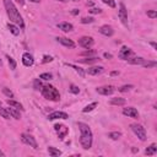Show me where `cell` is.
Returning a JSON list of instances; mask_svg holds the SVG:
<instances>
[{
  "label": "cell",
  "instance_id": "1",
  "mask_svg": "<svg viewBox=\"0 0 157 157\" xmlns=\"http://www.w3.org/2000/svg\"><path fill=\"white\" fill-rule=\"evenodd\" d=\"M4 5H5L6 14H7V16H9L10 21H12L14 23L17 25V26L23 28L25 27V22L22 20V16L20 15L19 10L16 9V6L14 5V3H12L11 0H4Z\"/></svg>",
  "mask_w": 157,
  "mask_h": 157
},
{
  "label": "cell",
  "instance_id": "2",
  "mask_svg": "<svg viewBox=\"0 0 157 157\" xmlns=\"http://www.w3.org/2000/svg\"><path fill=\"white\" fill-rule=\"evenodd\" d=\"M78 129H80V144L85 150H88L92 146V131H91L90 126L85 123H78L77 124Z\"/></svg>",
  "mask_w": 157,
  "mask_h": 157
},
{
  "label": "cell",
  "instance_id": "3",
  "mask_svg": "<svg viewBox=\"0 0 157 157\" xmlns=\"http://www.w3.org/2000/svg\"><path fill=\"white\" fill-rule=\"evenodd\" d=\"M41 91H42V94L47 100H51V101H59L60 100V93L54 86H52V85L42 86Z\"/></svg>",
  "mask_w": 157,
  "mask_h": 157
},
{
  "label": "cell",
  "instance_id": "4",
  "mask_svg": "<svg viewBox=\"0 0 157 157\" xmlns=\"http://www.w3.org/2000/svg\"><path fill=\"white\" fill-rule=\"evenodd\" d=\"M131 130L135 133V135H138V138L141 141H145L146 140V131L142 125H140V124H131Z\"/></svg>",
  "mask_w": 157,
  "mask_h": 157
},
{
  "label": "cell",
  "instance_id": "5",
  "mask_svg": "<svg viewBox=\"0 0 157 157\" xmlns=\"http://www.w3.org/2000/svg\"><path fill=\"white\" fill-rule=\"evenodd\" d=\"M21 141L23 144H26V145H30L31 147H33L35 150L38 148V144H37L33 136L30 135V134H21Z\"/></svg>",
  "mask_w": 157,
  "mask_h": 157
},
{
  "label": "cell",
  "instance_id": "6",
  "mask_svg": "<svg viewBox=\"0 0 157 157\" xmlns=\"http://www.w3.org/2000/svg\"><path fill=\"white\" fill-rule=\"evenodd\" d=\"M118 16H119V19H120V21H122V23L124 25V26H128V11H126L125 5H124L123 3L119 5Z\"/></svg>",
  "mask_w": 157,
  "mask_h": 157
},
{
  "label": "cell",
  "instance_id": "7",
  "mask_svg": "<svg viewBox=\"0 0 157 157\" xmlns=\"http://www.w3.org/2000/svg\"><path fill=\"white\" fill-rule=\"evenodd\" d=\"M54 129L57 131L58 136H59V139H64L65 136H67V134L69 133V129L65 125H61V124H57V125H54Z\"/></svg>",
  "mask_w": 157,
  "mask_h": 157
},
{
  "label": "cell",
  "instance_id": "8",
  "mask_svg": "<svg viewBox=\"0 0 157 157\" xmlns=\"http://www.w3.org/2000/svg\"><path fill=\"white\" fill-rule=\"evenodd\" d=\"M94 41L92 37H81L80 39H78V44L81 45L82 48H91L93 45Z\"/></svg>",
  "mask_w": 157,
  "mask_h": 157
},
{
  "label": "cell",
  "instance_id": "9",
  "mask_svg": "<svg viewBox=\"0 0 157 157\" xmlns=\"http://www.w3.org/2000/svg\"><path fill=\"white\" fill-rule=\"evenodd\" d=\"M123 114L126 115V117H130V118H135V119L139 118V112H138V109H136V108H134V107H128V108H124L123 109Z\"/></svg>",
  "mask_w": 157,
  "mask_h": 157
},
{
  "label": "cell",
  "instance_id": "10",
  "mask_svg": "<svg viewBox=\"0 0 157 157\" xmlns=\"http://www.w3.org/2000/svg\"><path fill=\"white\" fill-rule=\"evenodd\" d=\"M69 115L65 113V112H59V110H55L48 115V119L49 120H54V119H68Z\"/></svg>",
  "mask_w": 157,
  "mask_h": 157
},
{
  "label": "cell",
  "instance_id": "11",
  "mask_svg": "<svg viewBox=\"0 0 157 157\" xmlns=\"http://www.w3.org/2000/svg\"><path fill=\"white\" fill-rule=\"evenodd\" d=\"M97 92L103 96H108V94H112L114 92V87L113 86H102V87L97 88Z\"/></svg>",
  "mask_w": 157,
  "mask_h": 157
},
{
  "label": "cell",
  "instance_id": "12",
  "mask_svg": "<svg viewBox=\"0 0 157 157\" xmlns=\"http://www.w3.org/2000/svg\"><path fill=\"white\" fill-rule=\"evenodd\" d=\"M22 63H23L25 67H32L33 63H35V59L30 53H25V54L22 55Z\"/></svg>",
  "mask_w": 157,
  "mask_h": 157
},
{
  "label": "cell",
  "instance_id": "13",
  "mask_svg": "<svg viewBox=\"0 0 157 157\" xmlns=\"http://www.w3.org/2000/svg\"><path fill=\"white\" fill-rule=\"evenodd\" d=\"M57 41L59 43H61L63 45H65V47H69V48H74V47H75V43H74L71 39L65 38V37H57Z\"/></svg>",
  "mask_w": 157,
  "mask_h": 157
},
{
  "label": "cell",
  "instance_id": "14",
  "mask_svg": "<svg viewBox=\"0 0 157 157\" xmlns=\"http://www.w3.org/2000/svg\"><path fill=\"white\" fill-rule=\"evenodd\" d=\"M131 54H133V52H131L130 48L123 47V48L120 49V52H119L118 57L120 58V59H129V55H131Z\"/></svg>",
  "mask_w": 157,
  "mask_h": 157
},
{
  "label": "cell",
  "instance_id": "15",
  "mask_svg": "<svg viewBox=\"0 0 157 157\" xmlns=\"http://www.w3.org/2000/svg\"><path fill=\"white\" fill-rule=\"evenodd\" d=\"M100 32L103 35V36H107V37H110V36H113L114 33V31H113V28L108 26V25H104V26H102L100 28Z\"/></svg>",
  "mask_w": 157,
  "mask_h": 157
},
{
  "label": "cell",
  "instance_id": "16",
  "mask_svg": "<svg viewBox=\"0 0 157 157\" xmlns=\"http://www.w3.org/2000/svg\"><path fill=\"white\" fill-rule=\"evenodd\" d=\"M58 28L61 31H64V32H70V31L74 30V26L69 22H60V23H58Z\"/></svg>",
  "mask_w": 157,
  "mask_h": 157
},
{
  "label": "cell",
  "instance_id": "17",
  "mask_svg": "<svg viewBox=\"0 0 157 157\" xmlns=\"http://www.w3.org/2000/svg\"><path fill=\"white\" fill-rule=\"evenodd\" d=\"M88 75H98V74L103 73V67H91L87 69Z\"/></svg>",
  "mask_w": 157,
  "mask_h": 157
},
{
  "label": "cell",
  "instance_id": "18",
  "mask_svg": "<svg viewBox=\"0 0 157 157\" xmlns=\"http://www.w3.org/2000/svg\"><path fill=\"white\" fill-rule=\"evenodd\" d=\"M128 63L131 64V65H142L144 63H145V59L144 58H133V59H126Z\"/></svg>",
  "mask_w": 157,
  "mask_h": 157
},
{
  "label": "cell",
  "instance_id": "19",
  "mask_svg": "<svg viewBox=\"0 0 157 157\" xmlns=\"http://www.w3.org/2000/svg\"><path fill=\"white\" fill-rule=\"evenodd\" d=\"M157 152V146H156V144H152L151 146H148L146 150H145V154L147 156H152V155H155Z\"/></svg>",
  "mask_w": 157,
  "mask_h": 157
},
{
  "label": "cell",
  "instance_id": "20",
  "mask_svg": "<svg viewBox=\"0 0 157 157\" xmlns=\"http://www.w3.org/2000/svg\"><path fill=\"white\" fill-rule=\"evenodd\" d=\"M48 152H49V155L53 156V157L60 156V155H61V151L58 150V148H55V147H53V146H49V147H48Z\"/></svg>",
  "mask_w": 157,
  "mask_h": 157
},
{
  "label": "cell",
  "instance_id": "21",
  "mask_svg": "<svg viewBox=\"0 0 157 157\" xmlns=\"http://www.w3.org/2000/svg\"><path fill=\"white\" fill-rule=\"evenodd\" d=\"M7 28H9L10 32H11V33L14 35V36H19V35H20V28H19V27H16L15 25L9 23V25H7Z\"/></svg>",
  "mask_w": 157,
  "mask_h": 157
},
{
  "label": "cell",
  "instance_id": "22",
  "mask_svg": "<svg viewBox=\"0 0 157 157\" xmlns=\"http://www.w3.org/2000/svg\"><path fill=\"white\" fill-rule=\"evenodd\" d=\"M110 104L112 106H123V104H125V100H124V98H112Z\"/></svg>",
  "mask_w": 157,
  "mask_h": 157
},
{
  "label": "cell",
  "instance_id": "23",
  "mask_svg": "<svg viewBox=\"0 0 157 157\" xmlns=\"http://www.w3.org/2000/svg\"><path fill=\"white\" fill-rule=\"evenodd\" d=\"M7 110H9V113L12 118H15V119H20L21 118V115H20L19 113V110L16 109V108H7Z\"/></svg>",
  "mask_w": 157,
  "mask_h": 157
},
{
  "label": "cell",
  "instance_id": "24",
  "mask_svg": "<svg viewBox=\"0 0 157 157\" xmlns=\"http://www.w3.org/2000/svg\"><path fill=\"white\" fill-rule=\"evenodd\" d=\"M67 65H68V67H70V68H73V69L75 70V71H76L81 77H84V76H85V71H84V70H82L81 68H78V67H76V65H74V64H67Z\"/></svg>",
  "mask_w": 157,
  "mask_h": 157
},
{
  "label": "cell",
  "instance_id": "25",
  "mask_svg": "<svg viewBox=\"0 0 157 157\" xmlns=\"http://www.w3.org/2000/svg\"><path fill=\"white\" fill-rule=\"evenodd\" d=\"M7 104H9L10 107H14V108H16V109H23V107H22L21 103L16 102V101H12V100L7 101Z\"/></svg>",
  "mask_w": 157,
  "mask_h": 157
},
{
  "label": "cell",
  "instance_id": "26",
  "mask_svg": "<svg viewBox=\"0 0 157 157\" xmlns=\"http://www.w3.org/2000/svg\"><path fill=\"white\" fill-rule=\"evenodd\" d=\"M97 60H100V58H86V59H80V63H84V64H92V63H96Z\"/></svg>",
  "mask_w": 157,
  "mask_h": 157
},
{
  "label": "cell",
  "instance_id": "27",
  "mask_svg": "<svg viewBox=\"0 0 157 157\" xmlns=\"http://www.w3.org/2000/svg\"><path fill=\"white\" fill-rule=\"evenodd\" d=\"M96 107H97V102H93V103H91V104L86 106L85 108L82 109V112H84V113H88V112H91V110H93Z\"/></svg>",
  "mask_w": 157,
  "mask_h": 157
},
{
  "label": "cell",
  "instance_id": "28",
  "mask_svg": "<svg viewBox=\"0 0 157 157\" xmlns=\"http://www.w3.org/2000/svg\"><path fill=\"white\" fill-rule=\"evenodd\" d=\"M0 115H1L3 118H5V119H9L11 117L7 108H1V107H0Z\"/></svg>",
  "mask_w": 157,
  "mask_h": 157
},
{
  "label": "cell",
  "instance_id": "29",
  "mask_svg": "<svg viewBox=\"0 0 157 157\" xmlns=\"http://www.w3.org/2000/svg\"><path fill=\"white\" fill-rule=\"evenodd\" d=\"M120 136H122V133H119V131H112V133L108 134V138H110L112 140H118Z\"/></svg>",
  "mask_w": 157,
  "mask_h": 157
},
{
  "label": "cell",
  "instance_id": "30",
  "mask_svg": "<svg viewBox=\"0 0 157 157\" xmlns=\"http://www.w3.org/2000/svg\"><path fill=\"white\" fill-rule=\"evenodd\" d=\"M6 58H7V61H9L10 69H11V70H15V69H16V61H15L14 59H12L11 57H9V55H7Z\"/></svg>",
  "mask_w": 157,
  "mask_h": 157
},
{
  "label": "cell",
  "instance_id": "31",
  "mask_svg": "<svg viewBox=\"0 0 157 157\" xmlns=\"http://www.w3.org/2000/svg\"><path fill=\"white\" fill-rule=\"evenodd\" d=\"M52 77H53V75H52L51 73H44V74H41V76H39V78H42V80H45V81L51 80Z\"/></svg>",
  "mask_w": 157,
  "mask_h": 157
},
{
  "label": "cell",
  "instance_id": "32",
  "mask_svg": "<svg viewBox=\"0 0 157 157\" xmlns=\"http://www.w3.org/2000/svg\"><path fill=\"white\" fill-rule=\"evenodd\" d=\"M157 65L156 61H146L145 60V63L142 64V67H145V68H155Z\"/></svg>",
  "mask_w": 157,
  "mask_h": 157
},
{
  "label": "cell",
  "instance_id": "33",
  "mask_svg": "<svg viewBox=\"0 0 157 157\" xmlns=\"http://www.w3.org/2000/svg\"><path fill=\"white\" fill-rule=\"evenodd\" d=\"M69 91L71 93H74V94H77L78 92H80V88H78L77 86H75V85H71V86H70V88H69Z\"/></svg>",
  "mask_w": 157,
  "mask_h": 157
},
{
  "label": "cell",
  "instance_id": "34",
  "mask_svg": "<svg viewBox=\"0 0 157 157\" xmlns=\"http://www.w3.org/2000/svg\"><path fill=\"white\" fill-rule=\"evenodd\" d=\"M134 86L133 85H125V86H122L120 88H119V91H120V92H126V91H129V90H131L133 88Z\"/></svg>",
  "mask_w": 157,
  "mask_h": 157
},
{
  "label": "cell",
  "instance_id": "35",
  "mask_svg": "<svg viewBox=\"0 0 157 157\" xmlns=\"http://www.w3.org/2000/svg\"><path fill=\"white\" fill-rule=\"evenodd\" d=\"M3 92L5 93L7 97H11V98L14 97V93H12V91H10V90L7 88V87H4V88H3Z\"/></svg>",
  "mask_w": 157,
  "mask_h": 157
},
{
  "label": "cell",
  "instance_id": "36",
  "mask_svg": "<svg viewBox=\"0 0 157 157\" xmlns=\"http://www.w3.org/2000/svg\"><path fill=\"white\" fill-rule=\"evenodd\" d=\"M33 86H35L36 90H41V88H42V84H41V81L38 80V78H36V80H35Z\"/></svg>",
  "mask_w": 157,
  "mask_h": 157
},
{
  "label": "cell",
  "instance_id": "37",
  "mask_svg": "<svg viewBox=\"0 0 157 157\" xmlns=\"http://www.w3.org/2000/svg\"><path fill=\"white\" fill-rule=\"evenodd\" d=\"M104 4H107L108 6H110V7H115V1L114 0H102Z\"/></svg>",
  "mask_w": 157,
  "mask_h": 157
},
{
  "label": "cell",
  "instance_id": "38",
  "mask_svg": "<svg viewBox=\"0 0 157 157\" xmlns=\"http://www.w3.org/2000/svg\"><path fill=\"white\" fill-rule=\"evenodd\" d=\"M147 16L148 17H151V19H155L157 16V12L155 10H150V11H147Z\"/></svg>",
  "mask_w": 157,
  "mask_h": 157
},
{
  "label": "cell",
  "instance_id": "39",
  "mask_svg": "<svg viewBox=\"0 0 157 157\" xmlns=\"http://www.w3.org/2000/svg\"><path fill=\"white\" fill-rule=\"evenodd\" d=\"M81 22L82 23H92L93 22V19L92 17H84L81 20Z\"/></svg>",
  "mask_w": 157,
  "mask_h": 157
},
{
  "label": "cell",
  "instance_id": "40",
  "mask_svg": "<svg viewBox=\"0 0 157 157\" xmlns=\"http://www.w3.org/2000/svg\"><path fill=\"white\" fill-rule=\"evenodd\" d=\"M52 60H53V58H52L51 55H44V57H43V60H42V61H43V63L45 64V63H51Z\"/></svg>",
  "mask_w": 157,
  "mask_h": 157
},
{
  "label": "cell",
  "instance_id": "41",
  "mask_svg": "<svg viewBox=\"0 0 157 157\" xmlns=\"http://www.w3.org/2000/svg\"><path fill=\"white\" fill-rule=\"evenodd\" d=\"M94 54H96V52H94V51H86V52H82L81 53V55H84V57L85 55H88L90 57V55H94Z\"/></svg>",
  "mask_w": 157,
  "mask_h": 157
},
{
  "label": "cell",
  "instance_id": "42",
  "mask_svg": "<svg viewBox=\"0 0 157 157\" xmlns=\"http://www.w3.org/2000/svg\"><path fill=\"white\" fill-rule=\"evenodd\" d=\"M90 12H91V14H101L102 10L100 9V7H93V9L90 10Z\"/></svg>",
  "mask_w": 157,
  "mask_h": 157
},
{
  "label": "cell",
  "instance_id": "43",
  "mask_svg": "<svg viewBox=\"0 0 157 157\" xmlns=\"http://www.w3.org/2000/svg\"><path fill=\"white\" fill-rule=\"evenodd\" d=\"M104 58H107V59H110V58H112V54H109V53H104Z\"/></svg>",
  "mask_w": 157,
  "mask_h": 157
},
{
  "label": "cell",
  "instance_id": "44",
  "mask_svg": "<svg viewBox=\"0 0 157 157\" xmlns=\"http://www.w3.org/2000/svg\"><path fill=\"white\" fill-rule=\"evenodd\" d=\"M71 14H73V15H77V14H78V10H77V9H74V10L71 11Z\"/></svg>",
  "mask_w": 157,
  "mask_h": 157
},
{
  "label": "cell",
  "instance_id": "45",
  "mask_svg": "<svg viewBox=\"0 0 157 157\" xmlns=\"http://www.w3.org/2000/svg\"><path fill=\"white\" fill-rule=\"evenodd\" d=\"M118 71H113V73H110V75H112V76H115V75H118Z\"/></svg>",
  "mask_w": 157,
  "mask_h": 157
},
{
  "label": "cell",
  "instance_id": "46",
  "mask_svg": "<svg viewBox=\"0 0 157 157\" xmlns=\"http://www.w3.org/2000/svg\"><path fill=\"white\" fill-rule=\"evenodd\" d=\"M151 45H152V47H154L155 49H156V47H157V45H156V43H155V42H151Z\"/></svg>",
  "mask_w": 157,
  "mask_h": 157
},
{
  "label": "cell",
  "instance_id": "47",
  "mask_svg": "<svg viewBox=\"0 0 157 157\" xmlns=\"http://www.w3.org/2000/svg\"><path fill=\"white\" fill-rule=\"evenodd\" d=\"M30 1H32V3H39V0H30Z\"/></svg>",
  "mask_w": 157,
  "mask_h": 157
},
{
  "label": "cell",
  "instance_id": "48",
  "mask_svg": "<svg viewBox=\"0 0 157 157\" xmlns=\"http://www.w3.org/2000/svg\"><path fill=\"white\" fill-rule=\"evenodd\" d=\"M0 156H5V154H4V152H3L1 150H0Z\"/></svg>",
  "mask_w": 157,
  "mask_h": 157
},
{
  "label": "cell",
  "instance_id": "49",
  "mask_svg": "<svg viewBox=\"0 0 157 157\" xmlns=\"http://www.w3.org/2000/svg\"><path fill=\"white\" fill-rule=\"evenodd\" d=\"M16 1H19L20 4H23V0H16Z\"/></svg>",
  "mask_w": 157,
  "mask_h": 157
},
{
  "label": "cell",
  "instance_id": "50",
  "mask_svg": "<svg viewBox=\"0 0 157 157\" xmlns=\"http://www.w3.org/2000/svg\"><path fill=\"white\" fill-rule=\"evenodd\" d=\"M59 1H67V0H59Z\"/></svg>",
  "mask_w": 157,
  "mask_h": 157
},
{
  "label": "cell",
  "instance_id": "51",
  "mask_svg": "<svg viewBox=\"0 0 157 157\" xmlns=\"http://www.w3.org/2000/svg\"><path fill=\"white\" fill-rule=\"evenodd\" d=\"M0 65H1V59H0Z\"/></svg>",
  "mask_w": 157,
  "mask_h": 157
},
{
  "label": "cell",
  "instance_id": "52",
  "mask_svg": "<svg viewBox=\"0 0 157 157\" xmlns=\"http://www.w3.org/2000/svg\"><path fill=\"white\" fill-rule=\"evenodd\" d=\"M0 107H1V102H0Z\"/></svg>",
  "mask_w": 157,
  "mask_h": 157
}]
</instances>
